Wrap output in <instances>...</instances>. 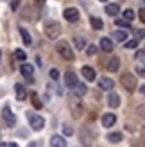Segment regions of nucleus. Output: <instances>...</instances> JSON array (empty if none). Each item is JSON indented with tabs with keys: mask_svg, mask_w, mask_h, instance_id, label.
<instances>
[{
	"mask_svg": "<svg viewBox=\"0 0 145 147\" xmlns=\"http://www.w3.org/2000/svg\"><path fill=\"white\" fill-rule=\"evenodd\" d=\"M56 50H57V54H59L61 57H64L66 61H72L74 59V52H72V49L68 45V41H57L56 43Z\"/></svg>",
	"mask_w": 145,
	"mask_h": 147,
	"instance_id": "obj_1",
	"label": "nucleus"
},
{
	"mask_svg": "<svg viewBox=\"0 0 145 147\" xmlns=\"http://www.w3.org/2000/svg\"><path fill=\"white\" fill-rule=\"evenodd\" d=\"M27 120H29V124H31V127L34 131H41L45 127V119L40 117V115H36V113H32V111H27Z\"/></svg>",
	"mask_w": 145,
	"mask_h": 147,
	"instance_id": "obj_2",
	"label": "nucleus"
},
{
	"mask_svg": "<svg viewBox=\"0 0 145 147\" xmlns=\"http://www.w3.org/2000/svg\"><path fill=\"white\" fill-rule=\"evenodd\" d=\"M120 84L126 88L127 92H134L136 90V77L133 76V74H122L120 76Z\"/></svg>",
	"mask_w": 145,
	"mask_h": 147,
	"instance_id": "obj_3",
	"label": "nucleus"
},
{
	"mask_svg": "<svg viewBox=\"0 0 145 147\" xmlns=\"http://www.w3.org/2000/svg\"><path fill=\"white\" fill-rule=\"evenodd\" d=\"M59 32H61V27H59L57 22L50 20V22H47V24H45V34L48 36L50 40H56L57 36H59Z\"/></svg>",
	"mask_w": 145,
	"mask_h": 147,
	"instance_id": "obj_4",
	"label": "nucleus"
},
{
	"mask_svg": "<svg viewBox=\"0 0 145 147\" xmlns=\"http://www.w3.org/2000/svg\"><path fill=\"white\" fill-rule=\"evenodd\" d=\"M70 109H72V115L75 117V119H79L83 113V104H81V99H79V95H72L70 97Z\"/></svg>",
	"mask_w": 145,
	"mask_h": 147,
	"instance_id": "obj_5",
	"label": "nucleus"
},
{
	"mask_svg": "<svg viewBox=\"0 0 145 147\" xmlns=\"http://www.w3.org/2000/svg\"><path fill=\"white\" fill-rule=\"evenodd\" d=\"M2 119L5 120V126L7 127H14V126H16V117H14V113L11 111V108L7 106V104L2 108Z\"/></svg>",
	"mask_w": 145,
	"mask_h": 147,
	"instance_id": "obj_6",
	"label": "nucleus"
},
{
	"mask_svg": "<svg viewBox=\"0 0 145 147\" xmlns=\"http://www.w3.org/2000/svg\"><path fill=\"white\" fill-rule=\"evenodd\" d=\"M20 72H21V76H23L29 83H32V81H34V67H32V65L23 63V65L20 67Z\"/></svg>",
	"mask_w": 145,
	"mask_h": 147,
	"instance_id": "obj_7",
	"label": "nucleus"
},
{
	"mask_svg": "<svg viewBox=\"0 0 145 147\" xmlns=\"http://www.w3.org/2000/svg\"><path fill=\"white\" fill-rule=\"evenodd\" d=\"M63 16H64V20H68V22H77L79 20V11L75 9V7H68V9H64Z\"/></svg>",
	"mask_w": 145,
	"mask_h": 147,
	"instance_id": "obj_8",
	"label": "nucleus"
},
{
	"mask_svg": "<svg viewBox=\"0 0 145 147\" xmlns=\"http://www.w3.org/2000/svg\"><path fill=\"white\" fill-rule=\"evenodd\" d=\"M99 86L102 88V90H106V92H111L113 86H115V81L109 79V77H100L99 79Z\"/></svg>",
	"mask_w": 145,
	"mask_h": 147,
	"instance_id": "obj_9",
	"label": "nucleus"
},
{
	"mask_svg": "<svg viewBox=\"0 0 145 147\" xmlns=\"http://www.w3.org/2000/svg\"><path fill=\"white\" fill-rule=\"evenodd\" d=\"M79 83V81H77V76H75V74L74 72H66V74H64V84H66L68 88H74L75 84Z\"/></svg>",
	"mask_w": 145,
	"mask_h": 147,
	"instance_id": "obj_10",
	"label": "nucleus"
},
{
	"mask_svg": "<svg viewBox=\"0 0 145 147\" xmlns=\"http://www.w3.org/2000/svg\"><path fill=\"white\" fill-rule=\"evenodd\" d=\"M91 135H90V131L86 129V127H83L81 129V142H83V145L84 147H91Z\"/></svg>",
	"mask_w": 145,
	"mask_h": 147,
	"instance_id": "obj_11",
	"label": "nucleus"
},
{
	"mask_svg": "<svg viewBox=\"0 0 145 147\" xmlns=\"http://www.w3.org/2000/svg\"><path fill=\"white\" fill-rule=\"evenodd\" d=\"M115 122H117V117H115V113H106L102 117V126L104 127H113Z\"/></svg>",
	"mask_w": 145,
	"mask_h": 147,
	"instance_id": "obj_12",
	"label": "nucleus"
},
{
	"mask_svg": "<svg viewBox=\"0 0 145 147\" xmlns=\"http://www.w3.org/2000/svg\"><path fill=\"white\" fill-rule=\"evenodd\" d=\"M107 70H109V72H118L120 70V57L113 56L109 59V63H107Z\"/></svg>",
	"mask_w": 145,
	"mask_h": 147,
	"instance_id": "obj_13",
	"label": "nucleus"
},
{
	"mask_svg": "<svg viewBox=\"0 0 145 147\" xmlns=\"http://www.w3.org/2000/svg\"><path fill=\"white\" fill-rule=\"evenodd\" d=\"M14 92H16V97L18 100H25L27 99V90H25V86L23 84H14Z\"/></svg>",
	"mask_w": 145,
	"mask_h": 147,
	"instance_id": "obj_14",
	"label": "nucleus"
},
{
	"mask_svg": "<svg viewBox=\"0 0 145 147\" xmlns=\"http://www.w3.org/2000/svg\"><path fill=\"white\" fill-rule=\"evenodd\" d=\"M81 70H83V76H84V79H86V81H93V79L97 77L95 70H93L91 67H88V65H86V67H83Z\"/></svg>",
	"mask_w": 145,
	"mask_h": 147,
	"instance_id": "obj_15",
	"label": "nucleus"
},
{
	"mask_svg": "<svg viewBox=\"0 0 145 147\" xmlns=\"http://www.w3.org/2000/svg\"><path fill=\"white\" fill-rule=\"evenodd\" d=\"M50 145L52 147H66V140H64L63 136H59V135H54L50 138Z\"/></svg>",
	"mask_w": 145,
	"mask_h": 147,
	"instance_id": "obj_16",
	"label": "nucleus"
},
{
	"mask_svg": "<svg viewBox=\"0 0 145 147\" xmlns=\"http://www.w3.org/2000/svg\"><path fill=\"white\" fill-rule=\"evenodd\" d=\"M100 49H102L104 52H111V50H113L111 38H100Z\"/></svg>",
	"mask_w": 145,
	"mask_h": 147,
	"instance_id": "obj_17",
	"label": "nucleus"
},
{
	"mask_svg": "<svg viewBox=\"0 0 145 147\" xmlns=\"http://www.w3.org/2000/svg\"><path fill=\"white\" fill-rule=\"evenodd\" d=\"M107 104H109V108H118L120 106V97L117 93H109L107 95Z\"/></svg>",
	"mask_w": 145,
	"mask_h": 147,
	"instance_id": "obj_18",
	"label": "nucleus"
},
{
	"mask_svg": "<svg viewBox=\"0 0 145 147\" xmlns=\"http://www.w3.org/2000/svg\"><path fill=\"white\" fill-rule=\"evenodd\" d=\"M106 13L109 14V16H117V14L120 13V5L118 4H107L106 5Z\"/></svg>",
	"mask_w": 145,
	"mask_h": 147,
	"instance_id": "obj_19",
	"label": "nucleus"
},
{
	"mask_svg": "<svg viewBox=\"0 0 145 147\" xmlns=\"http://www.w3.org/2000/svg\"><path fill=\"white\" fill-rule=\"evenodd\" d=\"M111 38H113L115 41H126V40H127V31H115Z\"/></svg>",
	"mask_w": 145,
	"mask_h": 147,
	"instance_id": "obj_20",
	"label": "nucleus"
},
{
	"mask_svg": "<svg viewBox=\"0 0 145 147\" xmlns=\"http://www.w3.org/2000/svg\"><path fill=\"white\" fill-rule=\"evenodd\" d=\"M20 36H21V40H23V43H25V45H31V43H32L31 34H29V32L25 31L23 27H20Z\"/></svg>",
	"mask_w": 145,
	"mask_h": 147,
	"instance_id": "obj_21",
	"label": "nucleus"
},
{
	"mask_svg": "<svg viewBox=\"0 0 145 147\" xmlns=\"http://www.w3.org/2000/svg\"><path fill=\"white\" fill-rule=\"evenodd\" d=\"M86 92H88V88H86L84 84H81V83H77V84L74 86V93H75V95H79V97H83Z\"/></svg>",
	"mask_w": 145,
	"mask_h": 147,
	"instance_id": "obj_22",
	"label": "nucleus"
},
{
	"mask_svg": "<svg viewBox=\"0 0 145 147\" xmlns=\"http://www.w3.org/2000/svg\"><path fill=\"white\" fill-rule=\"evenodd\" d=\"M90 24H91V27H93V29H97V31L104 27L102 20H100V18H97V16H91V18H90Z\"/></svg>",
	"mask_w": 145,
	"mask_h": 147,
	"instance_id": "obj_23",
	"label": "nucleus"
},
{
	"mask_svg": "<svg viewBox=\"0 0 145 147\" xmlns=\"http://www.w3.org/2000/svg\"><path fill=\"white\" fill-rule=\"evenodd\" d=\"M74 45H75V49H77V50H83V49L86 47V41H84V38L77 36V38L74 40Z\"/></svg>",
	"mask_w": 145,
	"mask_h": 147,
	"instance_id": "obj_24",
	"label": "nucleus"
},
{
	"mask_svg": "<svg viewBox=\"0 0 145 147\" xmlns=\"http://www.w3.org/2000/svg\"><path fill=\"white\" fill-rule=\"evenodd\" d=\"M107 140L111 144H118V142H122V135L120 133H109L107 135Z\"/></svg>",
	"mask_w": 145,
	"mask_h": 147,
	"instance_id": "obj_25",
	"label": "nucleus"
},
{
	"mask_svg": "<svg viewBox=\"0 0 145 147\" xmlns=\"http://www.w3.org/2000/svg\"><path fill=\"white\" fill-rule=\"evenodd\" d=\"M14 57H16L18 61H25V57H27V54L23 52V50H20V49H16V50H14Z\"/></svg>",
	"mask_w": 145,
	"mask_h": 147,
	"instance_id": "obj_26",
	"label": "nucleus"
},
{
	"mask_svg": "<svg viewBox=\"0 0 145 147\" xmlns=\"http://www.w3.org/2000/svg\"><path fill=\"white\" fill-rule=\"evenodd\" d=\"M134 16H136V14H134L133 9H126V11H124V20L131 22V20H134Z\"/></svg>",
	"mask_w": 145,
	"mask_h": 147,
	"instance_id": "obj_27",
	"label": "nucleus"
},
{
	"mask_svg": "<svg viewBox=\"0 0 145 147\" xmlns=\"http://www.w3.org/2000/svg\"><path fill=\"white\" fill-rule=\"evenodd\" d=\"M136 47H138V40H136V38L129 40V41L126 43V49H136Z\"/></svg>",
	"mask_w": 145,
	"mask_h": 147,
	"instance_id": "obj_28",
	"label": "nucleus"
},
{
	"mask_svg": "<svg viewBox=\"0 0 145 147\" xmlns=\"http://www.w3.org/2000/svg\"><path fill=\"white\" fill-rule=\"evenodd\" d=\"M115 24H117V27H124V29H129V22H127V20H117Z\"/></svg>",
	"mask_w": 145,
	"mask_h": 147,
	"instance_id": "obj_29",
	"label": "nucleus"
},
{
	"mask_svg": "<svg viewBox=\"0 0 145 147\" xmlns=\"http://www.w3.org/2000/svg\"><path fill=\"white\" fill-rule=\"evenodd\" d=\"M31 100H32V106H34L36 109H40V108H41V102H40V99L36 97V95H32V99H31Z\"/></svg>",
	"mask_w": 145,
	"mask_h": 147,
	"instance_id": "obj_30",
	"label": "nucleus"
},
{
	"mask_svg": "<svg viewBox=\"0 0 145 147\" xmlns=\"http://www.w3.org/2000/svg\"><path fill=\"white\" fill-rule=\"evenodd\" d=\"M86 52H88V56H95L97 54V47L95 45H90L88 49H86Z\"/></svg>",
	"mask_w": 145,
	"mask_h": 147,
	"instance_id": "obj_31",
	"label": "nucleus"
},
{
	"mask_svg": "<svg viewBox=\"0 0 145 147\" xmlns=\"http://www.w3.org/2000/svg\"><path fill=\"white\" fill-rule=\"evenodd\" d=\"M136 72H138V76L145 77V65H140V67H136Z\"/></svg>",
	"mask_w": 145,
	"mask_h": 147,
	"instance_id": "obj_32",
	"label": "nucleus"
},
{
	"mask_svg": "<svg viewBox=\"0 0 145 147\" xmlns=\"http://www.w3.org/2000/svg\"><path fill=\"white\" fill-rule=\"evenodd\" d=\"M63 131H64V135H68V136H70V135H74V129H72L70 126H64Z\"/></svg>",
	"mask_w": 145,
	"mask_h": 147,
	"instance_id": "obj_33",
	"label": "nucleus"
},
{
	"mask_svg": "<svg viewBox=\"0 0 145 147\" xmlns=\"http://www.w3.org/2000/svg\"><path fill=\"white\" fill-rule=\"evenodd\" d=\"M50 77H52V79H57V77H59V72H57V68H52V70H50Z\"/></svg>",
	"mask_w": 145,
	"mask_h": 147,
	"instance_id": "obj_34",
	"label": "nucleus"
},
{
	"mask_svg": "<svg viewBox=\"0 0 145 147\" xmlns=\"http://www.w3.org/2000/svg\"><path fill=\"white\" fill-rule=\"evenodd\" d=\"M142 38H145V31H143V29L136 31V40H142Z\"/></svg>",
	"mask_w": 145,
	"mask_h": 147,
	"instance_id": "obj_35",
	"label": "nucleus"
},
{
	"mask_svg": "<svg viewBox=\"0 0 145 147\" xmlns=\"http://www.w3.org/2000/svg\"><path fill=\"white\" fill-rule=\"evenodd\" d=\"M136 59H138V61H145V52H142V50L136 52Z\"/></svg>",
	"mask_w": 145,
	"mask_h": 147,
	"instance_id": "obj_36",
	"label": "nucleus"
},
{
	"mask_svg": "<svg viewBox=\"0 0 145 147\" xmlns=\"http://www.w3.org/2000/svg\"><path fill=\"white\" fill-rule=\"evenodd\" d=\"M0 147H18V145L13 144V142H2V144H0Z\"/></svg>",
	"mask_w": 145,
	"mask_h": 147,
	"instance_id": "obj_37",
	"label": "nucleus"
},
{
	"mask_svg": "<svg viewBox=\"0 0 145 147\" xmlns=\"http://www.w3.org/2000/svg\"><path fill=\"white\" fill-rule=\"evenodd\" d=\"M138 16H140V20L145 24V9H140V14H138Z\"/></svg>",
	"mask_w": 145,
	"mask_h": 147,
	"instance_id": "obj_38",
	"label": "nucleus"
},
{
	"mask_svg": "<svg viewBox=\"0 0 145 147\" xmlns=\"http://www.w3.org/2000/svg\"><path fill=\"white\" fill-rule=\"evenodd\" d=\"M18 4H20V0H13V4H11V9H18Z\"/></svg>",
	"mask_w": 145,
	"mask_h": 147,
	"instance_id": "obj_39",
	"label": "nucleus"
},
{
	"mask_svg": "<svg viewBox=\"0 0 145 147\" xmlns=\"http://www.w3.org/2000/svg\"><path fill=\"white\" fill-rule=\"evenodd\" d=\"M36 2H38V4L41 5V4H45V0H36Z\"/></svg>",
	"mask_w": 145,
	"mask_h": 147,
	"instance_id": "obj_40",
	"label": "nucleus"
},
{
	"mask_svg": "<svg viewBox=\"0 0 145 147\" xmlns=\"http://www.w3.org/2000/svg\"><path fill=\"white\" fill-rule=\"evenodd\" d=\"M29 147H38V144H29Z\"/></svg>",
	"mask_w": 145,
	"mask_h": 147,
	"instance_id": "obj_41",
	"label": "nucleus"
},
{
	"mask_svg": "<svg viewBox=\"0 0 145 147\" xmlns=\"http://www.w3.org/2000/svg\"><path fill=\"white\" fill-rule=\"evenodd\" d=\"M140 92H142V93H145V86H142V88H140Z\"/></svg>",
	"mask_w": 145,
	"mask_h": 147,
	"instance_id": "obj_42",
	"label": "nucleus"
},
{
	"mask_svg": "<svg viewBox=\"0 0 145 147\" xmlns=\"http://www.w3.org/2000/svg\"><path fill=\"white\" fill-rule=\"evenodd\" d=\"M100 2H107V0H100Z\"/></svg>",
	"mask_w": 145,
	"mask_h": 147,
	"instance_id": "obj_43",
	"label": "nucleus"
},
{
	"mask_svg": "<svg viewBox=\"0 0 145 147\" xmlns=\"http://www.w3.org/2000/svg\"><path fill=\"white\" fill-rule=\"evenodd\" d=\"M143 4H145V0H143Z\"/></svg>",
	"mask_w": 145,
	"mask_h": 147,
	"instance_id": "obj_44",
	"label": "nucleus"
},
{
	"mask_svg": "<svg viewBox=\"0 0 145 147\" xmlns=\"http://www.w3.org/2000/svg\"><path fill=\"white\" fill-rule=\"evenodd\" d=\"M0 56H2V54H0Z\"/></svg>",
	"mask_w": 145,
	"mask_h": 147,
	"instance_id": "obj_45",
	"label": "nucleus"
}]
</instances>
